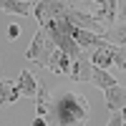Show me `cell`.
Segmentation results:
<instances>
[{"label": "cell", "instance_id": "obj_1", "mask_svg": "<svg viewBox=\"0 0 126 126\" xmlns=\"http://www.w3.org/2000/svg\"><path fill=\"white\" fill-rule=\"evenodd\" d=\"M91 116V103L78 91H71L68 86L56 88L50 93V111H48V126H86Z\"/></svg>", "mask_w": 126, "mask_h": 126}, {"label": "cell", "instance_id": "obj_2", "mask_svg": "<svg viewBox=\"0 0 126 126\" xmlns=\"http://www.w3.org/2000/svg\"><path fill=\"white\" fill-rule=\"evenodd\" d=\"M53 50H56V46L50 43V38L46 35V30L38 28L33 40H30V46H28V50H25V58L33 61L40 68H48V61H50V56H53Z\"/></svg>", "mask_w": 126, "mask_h": 126}, {"label": "cell", "instance_id": "obj_3", "mask_svg": "<svg viewBox=\"0 0 126 126\" xmlns=\"http://www.w3.org/2000/svg\"><path fill=\"white\" fill-rule=\"evenodd\" d=\"M68 10V3L66 0H35L33 5V18L38 20V25H46L48 20H56V18H63Z\"/></svg>", "mask_w": 126, "mask_h": 126}, {"label": "cell", "instance_id": "obj_4", "mask_svg": "<svg viewBox=\"0 0 126 126\" xmlns=\"http://www.w3.org/2000/svg\"><path fill=\"white\" fill-rule=\"evenodd\" d=\"M66 20L71 25H76L81 30H88V33H96V35H103V30H106V25L93 13H86V10H78V8H68L66 10Z\"/></svg>", "mask_w": 126, "mask_h": 126}, {"label": "cell", "instance_id": "obj_5", "mask_svg": "<svg viewBox=\"0 0 126 126\" xmlns=\"http://www.w3.org/2000/svg\"><path fill=\"white\" fill-rule=\"evenodd\" d=\"M93 76V66L88 61V50H83V53H78L76 58L71 61V71H68V78L73 83H83V81H91Z\"/></svg>", "mask_w": 126, "mask_h": 126}, {"label": "cell", "instance_id": "obj_6", "mask_svg": "<svg viewBox=\"0 0 126 126\" xmlns=\"http://www.w3.org/2000/svg\"><path fill=\"white\" fill-rule=\"evenodd\" d=\"M88 61H91V66H93V68L109 71V68L113 66V46L106 43L103 48H93L91 53H88Z\"/></svg>", "mask_w": 126, "mask_h": 126}, {"label": "cell", "instance_id": "obj_7", "mask_svg": "<svg viewBox=\"0 0 126 126\" xmlns=\"http://www.w3.org/2000/svg\"><path fill=\"white\" fill-rule=\"evenodd\" d=\"M103 96H106V106H109L111 113H116V111H121V109L126 106V88L121 86V83L106 88V91H103Z\"/></svg>", "mask_w": 126, "mask_h": 126}, {"label": "cell", "instance_id": "obj_8", "mask_svg": "<svg viewBox=\"0 0 126 126\" xmlns=\"http://www.w3.org/2000/svg\"><path fill=\"white\" fill-rule=\"evenodd\" d=\"M106 43L111 46H121L126 48V20H116L113 25H109L106 30H103V35H101Z\"/></svg>", "mask_w": 126, "mask_h": 126}, {"label": "cell", "instance_id": "obj_9", "mask_svg": "<svg viewBox=\"0 0 126 126\" xmlns=\"http://www.w3.org/2000/svg\"><path fill=\"white\" fill-rule=\"evenodd\" d=\"M15 88H18L20 96L35 98V93H38V78H35L30 71H20V76H18V81H15Z\"/></svg>", "mask_w": 126, "mask_h": 126}, {"label": "cell", "instance_id": "obj_10", "mask_svg": "<svg viewBox=\"0 0 126 126\" xmlns=\"http://www.w3.org/2000/svg\"><path fill=\"white\" fill-rule=\"evenodd\" d=\"M71 56L68 53H63V50H53V56H50L48 61V71L50 73H56V76H68V71H71Z\"/></svg>", "mask_w": 126, "mask_h": 126}, {"label": "cell", "instance_id": "obj_11", "mask_svg": "<svg viewBox=\"0 0 126 126\" xmlns=\"http://www.w3.org/2000/svg\"><path fill=\"white\" fill-rule=\"evenodd\" d=\"M33 101H35V116L46 119L48 111H50V88L46 86L43 81H38V93H35Z\"/></svg>", "mask_w": 126, "mask_h": 126}, {"label": "cell", "instance_id": "obj_12", "mask_svg": "<svg viewBox=\"0 0 126 126\" xmlns=\"http://www.w3.org/2000/svg\"><path fill=\"white\" fill-rule=\"evenodd\" d=\"M0 10H5V13H10V15L33 18V3H28V0H5Z\"/></svg>", "mask_w": 126, "mask_h": 126}, {"label": "cell", "instance_id": "obj_13", "mask_svg": "<svg viewBox=\"0 0 126 126\" xmlns=\"http://www.w3.org/2000/svg\"><path fill=\"white\" fill-rule=\"evenodd\" d=\"M20 98V93L15 88V81L0 78V106H8V103H15Z\"/></svg>", "mask_w": 126, "mask_h": 126}, {"label": "cell", "instance_id": "obj_14", "mask_svg": "<svg viewBox=\"0 0 126 126\" xmlns=\"http://www.w3.org/2000/svg\"><path fill=\"white\" fill-rule=\"evenodd\" d=\"M91 83H96L101 91H106L111 86H116V78H113L111 71H101V68H93V76H91Z\"/></svg>", "mask_w": 126, "mask_h": 126}, {"label": "cell", "instance_id": "obj_15", "mask_svg": "<svg viewBox=\"0 0 126 126\" xmlns=\"http://www.w3.org/2000/svg\"><path fill=\"white\" fill-rule=\"evenodd\" d=\"M113 66L116 71H126V48L113 46Z\"/></svg>", "mask_w": 126, "mask_h": 126}, {"label": "cell", "instance_id": "obj_16", "mask_svg": "<svg viewBox=\"0 0 126 126\" xmlns=\"http://www.w3.org/2000/svg\"><path fill=\"white\" fill-rule=\"evenodd\" d=\"M116 20H126V0H116Z\"/></svg>", "mask_w": 126, "mask_h": 126}, {"label": "cell", "instance_id": "obj_17", "mask_svg": "<svg viewBox=\"0 0 126 126\" xmlns=\"http://www.w3.org/2000/svg\"><path fill=\"white\" fill-rule=\"evenodd\" d=\"M106 126H124V119H121V111L111 113V119H109V124H106Z\"/></svg>", "mask_w": 126, "mask_h": 126}, {"label": "cell", "instance_id": "obj_18", "mask_svg": "<svg viewBox=\"0 0 126 126\" xmlns=\"http://www.w3.org/2000/svg\"><path fill=\"white\" fill-rule=\"evenodd\" d=\"M18 35H20V25H15V23H13V25L8 28V40H15Z\"/></svg>", "mask_w": 126, "mask_h": 126}, {"label": "cell", "instance_id": "obj_19", "mask_svg": "<svg viewBox=\"0 0 126 126\" xmlns=\"http://www.w3.org/2000/svg\"><path fill=\"white\" fill-rule=\"evenodd\" d=\"M66 3H68V8H76L78 3H83V0H66ZM93 3H96V5L101 8V5H103V0H93Z\"/></svg>", "mask_w": 126, "mask_h": 126}, {"label": "cell", "instance_id": "obj_20", "mask_svg": "<svg viewBox=\"0 0 126 126\" xmlns=\"http://www.w3.org/2000/svg\"><path fill=\"white\" fill-rule=\"evenodd\" d=\"M33 126H48V121L40 119V116H35V119H33Z\"/></svg>", "mask_w": 126, "mask_h": 126}, {"label": "cell", "instance_id": "obj_21", "mask_svg": "<svg viewBox=\"0 0 126 126\" xmlns=\"http://www.w3.org/2000/svg\"><path fill=\"white\" fill-rule=\"evenodd\" d=\"M121 119H124V126H126V106L121 109Z\"/></svg>", "mask_w": 126, "mask_h": 126}, {"label": "cell", "instance_id": "obj_22", "mask_svg": "<svg viewBox=\"0 0 126 126\" xmlns=\"http://www.w3.org/2000/svg\"><path fill=\"white\" fill-rule=\"evenodd\" d=\"M3 3H5V0H0V8H3Z\"/></svg>", "mask_w": 126, "mask_h": 126}]
</instances>
